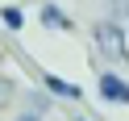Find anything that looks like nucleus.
<instances>
[{
    "label": "nucleus",
    "mask_w": 129,
    "mask_h": 121,
    "mask_svg": "<svg viewBox=\"0 0 129 121\" xmlns=\"http://www.w3.org/2000/svg\"><path fill=\"white\" fill-rule=\"evenodd\" d=\"M92 42H96V50H100V59H104V63H112V67L129 63V38H125V25H121V21H112V17L96 21Z\"/></svg>",
    "instance_id": "f257e3e1"
},
{
    "label": "nucleus",
    "mask_w": 129,
    "mask_h": 121,
    "mask_svg": "<svg viewBox=\"0 0 129 121\" xmlns=\"http://www.w3.org/2000/svg\"><path fill=\"white\" fill-rule=\"evenodd\" d=\"M96 92H100L104 104L121 109V104H129V79H121L117 71H100V75H96Z\"/></svg>",
    "instance_id": "f03ea898"
},
{
    "label": "nucleus",
    "mask_w": 129,
    "mask_h": 121,
    "mask_svg": "<svg viewBox=\"0 0 129 121\" xmlns=\"http://www.w3.org/2000/svg\"><path fill=\"white\" fill-rule=\"evenodd\" d=\"M38 21H42V29H54V34H71V29H75L71 17L54 4V0H42V4H38Z\"/></svg>",
    "instance_id": "7ed1b4c3"
},
{
    "label": "nucleus",
    "mask_w": 129,
    "mask_h": 121,
    "mask_svg": "<svg viewBox=\"0 0 129 121\" xmlns=\"http://www.w3.org/2000/svg\"><path fill=\"white\" fill-rule=\"evenodd\" d=\"M42 92H50V96H58V100H79V84H71V79H62V75H54V71H46L42 75Z\"/></svg>",
    "instance_id": "20e7f679"
},
{
    "label": "nucleus",
    "mask_w": 129,
    "mask_h": 121,
    "mask_svg": "<svg viewBox=\"0 0 129 121\" xmlns=\"http://www.w3.org/2000/svg\"><path fill=\"white\" fill-rule=\"evenodd\" d=\"M0 25L9 29V34H21V29H25V13H21L17 4H4V9H0Z\"/></svg>",
    "instance_id": "39448f33"
},
{
    "label": "nucleus",
    "mask_w": 129,
    "mask_h": 121,
    "mask_svg": "<svg viewBox=\"0 0 129 121\" xmlns=\"http://www.w3.org/2000/svg\"><path fill=\"white\" fill-rule=\"evenodd\" d=\"M13 100H17V84H13V79L0 71V109H9Z\"/></svg>",
    "instance_id": "423d86ee"
},
{
    "label": "nucleus",
    "mask_w": 129,
    "mask_h": 121,
    "mask_svg": "<svg viewBox=\"0 0 129 121\" xmlns=\"http://www.w3.org/2000/svg\"><path fill=\"white\" fill-rule=\"evenodd\" d=\"M108 13L112 21H129V0H108Z\"/></svg>",
    "instance_id": "0eeeda50"
},
{
    "label": "nucleus",
    "mask_w": 129,
    "mask_h": 121,
    "mask_svg": "<svg viewBox=\"0 0 129 121\" xmlns=\"http://www.w3.org/2000/svg\"><path fill=\"white\" fill-rule=\"evenodd\" d=\"M46 109H50V96H42V92L29 96V113H42V117H46Z\"/></svg>",
    "instance_id": "6e6552de"
},
{
    "label": "nucleus",
    "mask_w": 129,
    "mask_h": 121,
    "mask_svg": "<svg viewBox=\"0 0 129 121\" xmlns=\"http://www.w3.org/2000/svg\"><path fill=\"white\" fill-rule=\"evenodd\" d=\"M13 121H42V113H29V109H25V113H17Z\"/></svg>",
    "instance_id": "1a4fd4ad"
},
{
    "label": "nucleus",
    "mask_w": 129,
    "mask_h": 121,
    "mask_svg": "<svg viewBox=\"0 0 129 121\" xmlns=\"http://www.w3.org/2000/svg\"><path fill=\"white\" fill-rule=\"evenodd\" d=\"M75 121H87V117H75Z\"/></svg>",
    "instance_id": "9d476101"
}]
</instances>
